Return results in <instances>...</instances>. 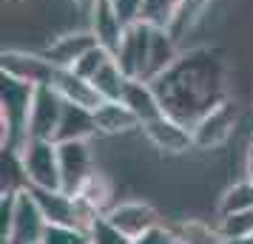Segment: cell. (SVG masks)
Returning <instances> with one entry per match:
<instances>
[{"instance_id":"6da1fadb","label":"cell","mask_w":253,"mask_h":244,"mask_svg":"<svg viewBox=\"0 0 253 244\" xmlns=\"http://www.w3.org/2000/svg\"><path fill=\"white\" fill-rule=\"evenodd\" d=\"M151 85L160 94L165 114L191 125V128L211 108H216L222 100H228L225 66L208 48L179 54V60L165 74L151 80Z\"/></svg>"},{"instance_id":"7a4b0ae2","label":"cell","mask_w":253,"mask_h":244,"mask_svg":"<svg viewBox=\"0 0 253 244\" xmlns=\"http://www.w3.org/2000/svg\"><path fill=\"white\" fill-rule=\"evenodd\" d=\"M48 221L37 205L32 187L3 190L0 202V242L3 244H40Z\"/></svg>"},{"instance_id":"3957f363","label":"cell","mask_w":253,"mask_h":244,"mask_svg":"<svg viewBox=\"0 0 253 244\" xmlns=\"http://www.w3.org/2000/svg\"><path fill=\"white\" fill-rule=\"evenodd\" d=\"M35 88L3 74L0 85V116H3V151H20L29 139V108Z\"/></svg>"},{"instance_id":"277c9868","label":"cell","mask_w":253,"mask_h":244,"mask_svg":"<svg viewBox=\"0 0 253 244\" xmlns=\"http://www.w3.org/2000/svg\"><path fill=\"white\" fill-rule=\"evenodd\" d=\"M26 185L35 190H63L60 185V151L54 139H26L17 151Z\"/></svg>"},{"instance_id":"5b68a950","label":"cell","mask_w":253,"mask_h":244,"mask_svg":"<svg viewBox=\"0 0 253 244\" xmlns=\"http://www.w3.org/2000/svg\"><path fill=\"white\" fill-rule=\"evenodd\" d=\"M0 71L12 80H20L32 88H43V85H54L60 66H54L43 51H26V48H6L3 51V63Z\"/></svg>"},{"instance_id":"8992f818","label":"cell","mask_w":253,"mask_h":244,"mask_svg":"<svg viewBox=\"0 0 253 244\" xmlns=\"http://www.w3.org/2000/svg\"><path fill=\"white\" fill-rule=\"evenodd\" d=\"M154 29L151 23H134L126 29L123 43L117 46L114 60L120 63V69L126 71L128 80H145L148 71V57H151V40H154Z\"/></svg>"},{"instance_id":"52a82bcc","label":"cell","mask_w":253,"mask_h":244,"mask_svg":"<svg viewBox=\"0 0 253 244\" xmlns=\"http://www.w3.org/2000/svg\"><path fill=\"white\" fill-rule=\"evenodd\" d=\"M236 125H239V108H236V103L222 100L216 108H211V111L194 125V145L199 151L222 148V145L233 137Z\"/></svg>"},{"instance_id":"ba28073f","label":"cell","mask_w":253,"mask_h":244,"mask_svg":"<svg viewBox=\"0 0 253 244\" xmlns=\"http://www.w3.org/2000/svg\"><path fill=\"white\" fill-rule=\"evenodd\" d=\"M63 105H66V100L60 97L57 88H51V85L35 88L32 108H29V139H54L57 137Z\"/></svg>"},{"instance_id":"9c48e42d","label":"cell","mask_w":253,"mask_h":244,"mask_svg":"<svg viewBox=\"0 0 253 244\" xmlns=\"http://www.w3.org/2000/svg\"><path fill=\"white\" fill-rule=\"evenodd\" d=\"M60 151V185L66 193H77L83 182L94 174V156L88 139H74V142H57Z\"/></svg>"},{"instance_id":"30bf717a","label":"cell","mask_w":253,"mask_h":244,"mask_svg":"<svg viewBox=\"0 0 253 244\" xmlns=\"http://www.w3.org/2000/svg\"><path fill=\"white\" fill-rule=\"evenodd\" d=\"M142 134H145V139L162 153H188L194 151V128L191 125H185L179 119H173V116L162 114L160 119H154L148 125H142Z\"/></svg>"},{"instance_id":"8fae6325","label":"cell","mask_w":253,"mask_h":244,"mask_svg":"<svg viewBox=\"0 0 253 244\" xmlns=\"http://www.w3.org/2000/svg\"><path fill=\"white\" fill-rule=\"evenodd\" d=\"M105 216L111 219V224H117L126 233L128 239H139L142 233H148L151 227L160 224V213L145 202H120Z\"/></svg>"},{"instance_id":"7c38bea8","label":"cell","mask_w":253,"mask_h":244,"mask_svg":"<svg viewBox=\"0 0 253 244\" xmlns=\"http://www.w3.org/2000/svg\"><path fill=\"white\" fill-rule=\"evenodd\" d=\"M94 46H100V43H97V37L91 35V29H80V32H63V35H57L46 48H43V54H46L54 66H60V69H71V66Z\"/></svg>"},{"instance_id":"4fadbf2b","label":"cell","mask_w":253,"mask_h":244,"mask_svg":"<svg viewBox=\"0 0 253 244\" xmlns=\"http://www.w3.org/2000/svg\"><path fill=\"white\" fill-rule=\"evenodd\" d=\"M94 122H97V134L103 137H126L131 131L142 128L134 111L123 100H103L94 108Z\"/></svg>"},{"instance_id":"5bb4252c","label":"cell","mask_w":253,"mask_h":244,"mask_svg":"<svg viewBox=\"0 0 253 244\" xmlns=\"http://www.w3.org/2000/svg\"><path fill=\"white\" fill-rule=\"evenodd\" d=\"M85 20H88L91 35L97 37V43L114 54L117 46L123 43V35H126V23L120 20L114 3H111V0H100L91 12H88V17H85Z\"/></svg>"},{"instance_id":"9a60e30c","label":"cell","mask_w":253,"mask_h":244,"mask_svg":"<svg viewBox=\"0 0 253 244\" xmlns=\"http://www.w3.org/2000/svg\"><path fill=\"white\" fill-rule=\"evenodd\" d=\"M120 100L134 111V116L139 119V125H148V122H154V119H160L165 114L160 94H157V88L148 80H128L126 91H123Z\"/></svg>"},{"instance_id":"2e32d148","label":"cell","mask_w":253,"mask_h":244,"mask_svg":"<svg viewBox=\"0 0 253 244\" xmlns=\"http://www.w3.org/2000/svg\"><path fill=\"white\" fill-rule=\"evenodd\" d=\"M97 134V122H94V108L77 103L63 105V116H60V128L54 142H74V139H91Z\"/></svg>"},{"instance_id":"e0dca14e","label":"cell","mask_w":253,"mask_h":244,"mask_svg":"<svg viewBox=\"0 0 253 244\" xmlns=\"http://www.w3.org/2000/svg\"><path fill=\"white\" fill-rule=\"evenodd\" d=\"M179 60V48H176V35L171 29H154V40H151V57H148V71L145 80H157L160 74L171 69Z\"/></svg>"},{"instance_id":"ac0fdd59","label":"cell","mask_w":253,"mask_h":244,"mask_svg":"<svg viewBox=\"0 0 253 244\" xmlns=\"http://www.w3.org/2000/svg\"><path fill=\"white\" fill-rule=\"evenodd\" d=\"M51 88H57L60 97H63L66 103H77V105H85V108H97V105L103 103L91 82L83 80L80 74H74L71 69H60L57 80H54Z\"/></svg>"},{"instance_id":"d6986e66","label":"cell","mask_w":253,"mask_h":244,"mask_svg":"<svg viewBox=\"0 0 253 244\" xmlns=\"http://www.w3.org/2000/svg\"><path fill=\"white\" fill-rule=\"evenodd\" d=\"M74 196L80 199L85 208H91L94 213L105 216L108 210L114 208V182H111L103 171H94V174L83 182V187Z\"/></svg>"},{"instance_id":"ffe728a7","label":"cell","mask_w":253,"mask_h":244,"mask_svg":"<svg viewBox=\"0 0 253 244\" xmlns=\"http://www.w3.org/2000/svg\"><path fill=\"white\" fill-rule=\"evenodd\" d=\"M91 85L97 88L100 100H120L123 91H126V85H128V77H126V71L120 69V63L111 57L103 69L94 74Z\"/></svg>"},{"instance_id":"44dd1931","label":"cell","mask_w":253,"mask_h":244,"mask_svg":"<svg viewBox=\"0 0 253 244\" xmlns=\"http://www.w3.org/2000/svg\"><path fill=\"white\" fill-rule=\"evenodd\" d=\"M245 210H253V182L251 179L230 185L222 193V199H219V216H233V213H245Z\"/></svg>"},{"instance_id":"7402d4cb","label":"cell","mask_w":253,"mask_h":244,"mask_svg":"<svg viewBox=\"0 0 253 244\" xmlns=\"http://www.w3.org/2000/svg\"><path fill=\"white\" fill-rule=\"evenodd\" d=\"M176 236H179V244H225V233L219 227H211L205 221L188 219L176 227Z\"/></svg>"},{"instance_id":"603a6c76","label":"cell","mask_w":253,"mask_h":244,"mask_svg":"<svg viewBox=\"0 0 253 244\" xmlns=\"http://www.w3.org/2000/svg\"><path fill=\"white\" fill-rule=\"evenodd\" d=\"M111 57H114V54H111L108 48L94 46V48H88V51H85V54H83L77 63H74V66H71V71H74V74H80L83 80L91 82V80H94V74L103 69V66H105V63H108Z\"/></svg>"},{"instance_id":"cb8c5ba5","label":"cell","mask_w":253,"mask_h":244,"mask_svg":"<svg viewBox=\"0 0 253 244\" xmlns=\"http://www.w3.org/2000/svg\"><path fill=\"white\" fill-rule=\"evenodd\" d=\"M88 242L91 244H131L134 239H128L117 224H111L108 216H100V219L88 227Z\"/></svg>"},{"instance_id":"d4e9b609","label":"cell","mask_w":253,"mask_h":244,"mask_svg":"<svg viewBox=\"0 0 253 244\" xmlns=\"http://www.w3.org/2000/svg\"><path fill=\"white\" fill-rule=\"evenodd\" d=\"M40 244H88V233L71 224H48Z\"/></svg>"},{"instance_id":"484cf974","label":"cell","mask_w":253,"mask_h":244,"mask_svg":"<svg viewBox=\"0 0 253 244\" xmlns=\"http://www.w3.org/2000/svg\"><path fill=\"white\" fill-rule=\"evenodd\" d=\"M219 230L225 233V239H245V236H253V210L233 213V216H222Z\"/></svg>"},{"instance_id":"4316f807","label":"cell","mask_w":253,"mask_h":244,"mask_svg":"<svg viewBox=\"0 0 253 244\" xmlns=\"http://www.w3.org/2000/svg\"><path fill=\"white\" fill-rule=\"evenodd\" d=\"M114 3L117 14H120V20L128 26L134 23H142V14H145V0H111Z\"/></svg>"},{"instance_id":"83f0119b","label":"cell","mask_w":253,"mask_h":244,"mask_svg":"<svg viewBox=\"0 0 253 244\" xmlns=\"http://www.w3.org/2000/svg\"><path fill=\"white\" fill-rule=\"evenodd\" d=\"M131 244H179V236H176V230H168V227L157 224L148 233H142L139 239H134Z\"/></svg>"},{"instance_id":"f1b7e54d","label":"cell","mask_w":253,"mask_h":244,"mask_svg":"<svg viewBox=\"0 0 253 244\" xmlns=\"http://www.w3.org/2000/svg\"><path fill=\"white\" fill-rule=\"evenodd\" d=\"M71 3H74V9H77L83 17H88V12H91V9L97 6V3H100V0H71Z\"/></svg>"},{"instance_id":"f546056e","label":"cell","mask_w":253,"mask_h":244,"mask_svg":"<svg viewBox=\"0 0 253 244\" xmlns=\"http://www.w3.org/2000/svg\"><path fill=\"white\" fill-rule=\"evenodd\" d=\"M245 179L253 182V142H251V148H248V156H245Z\"/></svg>"},{"instance_id":"4dcf8cb0","label":"cell","mask_w":253,"mask_h":244,"mask_svg":"<svg viewBox=\"0 0 253 244\" xmlns=\"http://www.w3.org/2000/svg\"><path fill=\"white\" fill-rule=\"evenodd\" d=\"M225 244H253V236H245V239H228Z\"/></svg>"},{"instance_id":"1f68e13d","label":"cell","mask_w":253,"mask_h":244,"mask_svg":"<svg viewBox=\"0 0 253 244\" xmlns=\"http://www.w3.org/2000/svg\"><path fill=\"white\" fill-rule=\"evenodd\" d=\"M88 244H91V242H88Z\"/></svg>"}]
</instances>
